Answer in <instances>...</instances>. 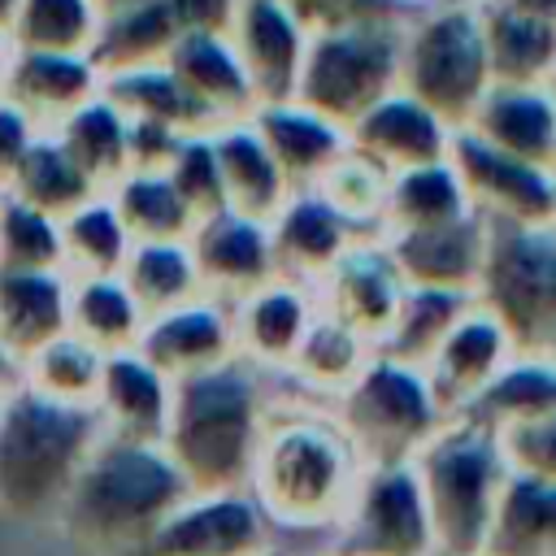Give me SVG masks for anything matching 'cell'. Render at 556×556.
Masks as SVG:
<instances>
[{
  "instance_id": "obj_1",
  "label": "cell",
  "mask_w": 556,
  "mask_h": 556,
  "mask_svg": "<svg viewBox=\"0 0 556 556\" xmlns=\"http://www.w3.org/2000/svg\"><path fill=\"white\" fill-rule=\"evenodd\" d=\"M365 460L326 404L274 400L248 491L278 534H330Z\"/></svg>"
},
{
  "instance_id": "obj_2",
  "label": "cell",
  "mask_w": 556,
  "mask_h": 556,
  "mask_svg": "<svg viewBox=\"0 0 556 556\" xmlns=\"http://www.w3.org/2000/svg\"><path fill=\"white\" fill-rule=\"evenodd\" d=\"M187 491L161 443L100 434L52 517L87 556H135Z\"/></svg>"
},
{
  "instance_id": "obj_3",
  "label": "cell",
  "mask_w": 556,
  "mask_h": 556,
  "mask_svg": "<svg viewBox=\"0 0 556 556\" xmlns=\"http://www.w3.org/2000/svg\"><path fill=\"white\" fill-rule=\"evenodd\" d=\"M269 404V374L239 356L178 378L161 447L191 491H248Z\"/></svg>"
},
{
  "instance_id": "obj_4",
  "label": "cell",
  "mask_w": 556,
  "mask_h": 556,
  "mask_svg": "<svg viewBox=\"0 0 556 556\" xmlns=\"http://www.w3.org/2000/svg\"><path fill=\"white\" fill-rule=\"evenodd\" d=\"M100 434L96 408L56 404L26 382L0 391V513L52 517Z\"/></svg>"
},
{
  "instance_id": "obj_5",
  "label": "cell",
  "mask_w": 556,
  "mask_h": 556,
  "mask_svg": "<svg viewBox=\"0 0 556 556\" xmlns=\"http://www.w3.org/2000/svg\"><path fill=\"white\" fill-rule=\"evenodd\" d=\"M413 469L430 504L439 552L447 556L482 552L504 478H508L500 430L473 417H447L430 434V443L413 456Z\"/></svg>"
},
{
  "instance_id": "obj_6",
  "label": "cell",
  "mask_w": 556,
  "mask_h": 556,
  "mask_svg": "<svg viewBox=\"0 0 556 556\" xmlns=\"http://www.w3.org/2000/svg\"><path fill=\"white\" fill-rule=\"evenodd\" d=\"M400 91L460 130L491 91V65L473 0H439L408 13L400 30Z\"/></svg>"
},
{
  "instance_id": "obj_7",
  "label": "cell",
  "mask_w": 556,
  "mask_h": 556,
  "mask_svg": "<svg viewBox=\"0 0 556 556\" xmlns=\"http://www.w3.org/2000/svg\"><path fill=\"white\" fill-rule=\"evenodd\" d=\"M352 447L361 452L365 465H387V460H413L430 434L447 421L439 408L421 365L395 361L374 348L365 369L352 378L343 395L326 404Z\"/></svg>"
},
{
  "instance_id": "obj_8",
  "label": "cell",
  "mask_w": 556,
  "mask_h": 556,
  "mask_svg": "<svg viewBox=\"0 0 556 556\" xmlns=\"http://www.w3.org/2000/svg\"><path fill=\"white\" fill-rule=\"evenodd\" d=\"M400 30L404 22L308 35L291 100L348 130L365 109L400 87Z\"/></svg>"
},
{
  "instance_id": "obj_9",
  "label": "cell",
  "mask_w": 556,
  "mask_h": 556,
  "mask_svg": "<svg viewBox=\"0 0 556 556\" xmlns=\"http://www.w3.org/2000/svg\"><path fill=\"white\" fill-rule=\"evenodd\" d=\"M473 300L500 317L517 348H543L556 326V226L486 222Z\"/></svg>"
},
{
  "instance_id": "obj_10",
  "label": "cell",
  "mask_w": 556,
  "mask_h": 556,
  "mask_svg": "<svg viewBox=\"0 0 556 556\" xmlns=\"http://www.w3.org/2000/svg\"><path fill=\"white\" fill-rule=\"evenodd\" d=\"M334 556H434V521L413 460L365 465L356 491L326 534Z\"/></svg>"
},
{
  "instance_id": "obj_11",
  "label": "cell",
  "mask_w": 556,
  "mask_h": 556,
  "mask_svg": "<svg viewBox=\"0 0 556 556\" xmlns=\"http://www.w3.org/2000/svg\"><path fill=\"white\" fill-rule=\"evenodd\" d=\"M274 543L252 491H187L135 556H265Z\"/></svg>"
},
{
  "instance_id": "obj_12",
  "label": "cell",
  "mask_w": 556,
  "mask_h": 556,
  "mask_svg": "<svg viewBox=\"0 0 556 556\" xmlns=\"http://www.w3.org/2000/svg\"><path fill=\"white\" fill-rule=\"evenodd\" d=\"M447 161L460 174L478 217L513 222V226H556V169L552 165L508 156L465 126L452 130Z\"/></svg>"
},
{
  "instance_id": "obj_13",
  "label": "cell",
  "mask_w": 556,
  "mask_h": 556,
  "mask_svg": "<svg viewBox=\"0 0 556 556\" xmlns=\"http://www.w3.org/2000/svg\"><path fill=\"white\" fill-rule=\"evenodd\" d=\"M317 313H321L317 287L304 278L274 274L269 282L252 287L248 295H239L230 304L239 361H248L252 369H261L269 378H282V369L291 365V356Z\"/></svg>"
},
{
  "instance_id": "obj_14",
  "label": "cell",
  "mask_w": 556,
  "mask_h": 556,
  "mask_svg": "<svg viewBox=\"0 0 556 556\" xmlns=\"http://www.w3.org/2000/svg\"><path fill=\"white\" fill-rule=\"evenodd\" d=\"M513 352H517V343L500 326V317L486 313L478 300H469V308L447 326L439 348L426 356L421 374H426L439 408L447 417H460L482 395V387L504 369V361Z\"/></svg>"
},
{
  "instance_id": "obj_15",
  "label": "cell",
  "mask_w": 556,
  "mask_h": 556,
  "mask_svg": "<svg viewBox=\"0 0 556 556\" xmlns=\"http://www.w3.org/2000/svg\"><path fill=\"white\" fill-rule=\"evenodd\" d=\"M404 274L387 248L382 235H365L356 239L317 282V300L326 313H334L339 321H348L352 330H361L374 348L387 334L400 295H404Z\"/></svg>"
},
{
  "instance_id": "obj_16",
  "label": "cell",
  "mask_w": 556,
  "mask_h": 556,
  "mask_svg": "<svg viewBox=\"0 0 556 556\" xmlns=\"http://www.w3.org/2000/svg\"><path fill=\"white\" fill-rule=\"evenodd\" d=\"M226 39H230V48H235V56L252 83L256 109L282 104L295 96L308 30L291 17V9L282 0H235Z\"/></svg>"
},
{
  "instance_id": "obj_17",
  "label": "cell",
  "mask_w": 556,
  "mask_h": 556,
  "mask_svg": "<svg viewBox=\"0 0 556 556\" xmlns=\"http://www.w3.org/2000/svg\"><path fill=\"white\" fill-rule=\"evenodd\" d=\"M169 382L217 369L239 356L235 348V317L230 304L217 295H195L178 308L152 313L135 343Z\"/></svg>"
},
{
  "instance_id": "obj_18",
  "label": "cell",
  "mask_w": 556,
  "mask_h": 556,
  "mask_svg": "<svg viewBox=\"0 0 556 556\" xmlns=\"http://www.w3.org/2000/svg\"><path fill=\"white\" fill-rule=\"evenodd\" d=\"M187 239H191L204 291L226 300V304H235L239 295H248L252 287H261L278 274L274 243H269V222H261V217L217 208V213L200 217Z\"/></svg>"
},
{
  "instance_id": "obj_19",
  "label": "cell",
  "mask_w": 556,
  "mask_h": 556,
  "mask_svg": "<svg viewBox=\"0 0 556 556\" xmlns=\"http://www.w3.org/2000/svg\"><path fill=\"white\" fill-rule=\"evenodd\" d=\"M348 148L369 156L387 174H400L413 165L443 161L452 148V126L443 117H434L421 100H413L408 91L395 87L391 96H382L374 109H365L348 126Z\"/></svg>"
},
{
  "instance_id": "obj_20",
  "label": "cell",
  "mask_w": 556,
  "mask_h": 556,
  "mask_svg": "<svg viewBox=\"0 0 556 556\" xmlns=\"http://www.w3.org/2000/svg\"><path fill=\"white\" fill-rule=\"evenodd\" d=\"M408 287H439L456 295H473L482 256H486V217L469 213L430 230H391L382 235Z\"/></svg>"
},
{
  "instance_id": "obj_21",
  "label": "cell",
  "mask_w": 556,
  "mask_h": 556,
  "mask_svg": "<svg viewBox=\"0 0 556 556\" xmlns=\"http://www.w3.org/2000/svg\"><path fill=\"white\" fill-rule=\"evenodd\" d=\"M365 239V230H356L343 213H334L313 187H300L282 200V208L269 217V243H274V261L278 274L287 278H304V282H321V274L356 243Z\"/></svg>"
},
{
  "instance_id": "obj_22",
  "label": "cell",
  "mask_w": 556,
  "mask_h": 556,
  "mask_svg": "<svg viewBox=\"0 0 556 556\" xmlns=\"http://www.w3.org/2000/svg\"><path fill=\"white\" fill-rule=\"evenodd\" d=\"M169 408H174V382L139 348L104 356V378L96 395V417L104 434L161 443L169 426Z\"/></svg>"
},
{
  "instance_id": "obj_23",
  "label": "cell",
  "mask_w": 556,
  "mask_h": 556,
  "mask_svg": "<svg viewBox=\"0 0 556 556\" xmlns=\"http://www.w3.org/2000/svg\"><path fill=\"white\" fill-rule=\"evenodd\" d=\"M100 83L104 78L91 65V56H74V52H17L13 48L0 100L13 104L22 117H30L39 130H52L78 104L96 100Z\"/></svg>"
},
{
  "instance_id": "obj_24",
  "label": "cell",
  "mask_w": 556,
  "mask_h": 556,
  "mask_svg": "<svg viewBox=\"0 0 556 556\" xmlns=\"http://www.w3.org/2000/svg\"><path fill=\"white\" fill-rule=\"evenodd\" d=\"M182 87L187 96L213 117V126H226V122H243L256 113V96H252V83L230 48L226 35H213V30H195V35H182L165 61H161Z\"/></svg>"
},
{
  "instance_id": "obj_25",
  "label": "cell",
  "mask_w": 556,
  "mask_h": 556,
  "mask_svg": "<svg viewBox=\"0 0 556 556\" xmlns=\"http://www.w3.org/2000/svg\"><path fill=\"white\" fill-rule=\"evenodd\" d=\"M478 139L491 148L534 161V165H556V96L547 87H495L478 100L473 117L465 122Z\"/></svg>"
},
{
  "instance_id": "obj_26",
  "label": "cell",
  "mask_w": 556,
  "mask_h": 556,
  "mask_svg": "<svg viewBox=\"0 0 556 556\" xmlns=\"http://www.w3.org/2000/svg\"><path fill=\"white\" fill-rule=\"evenodd\" d=\"M252 126H256L261 143L269 148L274 165L282 169V178L291 182V191L313 187L326 174V165H334L348 152V130L295 100L261 104L252 113Z\"/></svg>"
},
{
  "instance_id": "obj_27",
  "label": "cell",
  "mask_w": 556,
  "mask_h": 556,
  "mask_svg": "<svg viewBox=\"0 0 556 556\" xmlns=\"http://www.w3.org/2000/svg\"><path fill=\"white\" fill-rule=\"evenodd\" d=\"M70 330V274L65 269H9L0 265V339L26 361L35 348Z\"/></svg>"
},
{
  "instance_id": "obj_28",
  "label": "cell",
  "mask_w": 556,
  "mask_h": 556,
  "mask_svg": "<svg viewBox=\"0 0 556 556\" xmlns=\"http://www.w3.org/2000/svg\"><path fill=\"white\" fill-rule=\"evenodd\" d=\"M495 87H547L556 70V26L526 17L500 0H473Z\"/></svg>"
},
{
  "instance_id": "obj_29",
  "label": "cell",
  "mask_w": 556,
  "mask_h": 556,
  "mask_svg": "<svg viewBox=\"0 0 556 556\" xmlns=\"http://www.w3.org/2000/svg\"><path fill=\"white\" fill-rule=\"evenodd\" d=\"M374 356V343L352 330L348 321H339L334 313H317L308 334L300 339L291 365L282 369V378L313 404H330L334 395H343L352 387V378L365 369V361Z\"/></svg>"
},
{
  "instance_id": "obj_30",
  "label": "cell",
  "mask_w": 556,
  "mask_h": 556,
  "mask_svg": "<svg viewBox=\"0 0 556 556\" xmlns=\"http://www.w3.org/2000/svg\"><path fill=\"white\" fill-rule=\"evenodd\" d=\"M213 152H217V169H222V187H226V208L269 222L282 208V200L291 195V182L274 165V156L261 143L252 117L217 126L213 130Z\"/></svg>"
},
{
  "instance_id": "obj_31",
  "label": "cell",
  "mask_w": 556,
  "mask_h": 556,
  "mask_svg": "<svg viewBox=\"0 0 556 556\" xmlns=\"http://www.w3.org/2000/svg\"><path fill=\"white\" fill-rule=\"evenodd\" d=\"M482 552H491V556H556V482L508 469Z\"/></svg>"
},
{
  "instance_id": "obj_32",
  "label": "cell",
  "mask_w": 556,
  "mask_h": 556,
  "mask_svg": "<svg viewBox=\"0 0 556 556\" xmlns=\"http://www.w3.org/2000/svg\"><path fill=\"white\" fill-rule=\"evenodd\" d=\"M547 413H556V361L539 348H517L460 417H473L491 430H513Z\"/></svg>"
},
{
  "instance_id": "obj_33",
  "label": "cell",
  "mask_w": 556,
  "mask_h": 556,
  "mask_svg": "<svg viewBox=\"0 0 556 556\" xmlns=\"http://www.w3.org/2000/svg\"><path fill=\"white\" fill-rule=\"evenodd\" d=\"M52 135L74 156V165L91 178L96 191H109L130 169V122L104 91L78 104L65 122H56Z\"/></svg>"
},
{
  "instance_id": "obj_34",
  "label": "cell",
  "mask_w": 556,
  "mask_h": 556,
  "mask_svg": "<svg viewBox=\"0 0 556 556\" xmlns=\"http://www.w3.org/2000/svg\"><path fill=\"white\" fill-rule=\"evenodd\" d=\"M469 191L460 182V174L452 169V161H430V165H413L391 174L387 187V208H382V235L391 230H430V226H447L469 217Z\"/></svg>"
},
{
  "instance_id": "obj_35",
  "label": "cell",
  "mask_w": 556,
  "mask_h": 556,
  "mask_svg": "<svg viewBox=\"0 0 556 556\" xmlns=\"http://www.w3.org/2000/svg\"><path fill=\"white\" fill-rule=\"evenodd\" d=\"M143 321H148V313L130 295L122 274L70 278V334L87 339L104 356L135 348L143 334Z\"/></svg>"
},
{
  "instance_id": "obj_36",
  "label": "cell",
  "mask_w": 556,
  "mask_h": 556,
  "mask_svg": "<svg viewBox=\"0 0 556 556\" xmlns=\"http://www.w3.org/2000/svg\"><path fill=\"white\" fill-rule=\"evenodd\" d=\"M122 278L148 317L178 308L195 295H208L200 265H195V252H191V239H139V243H130Z\"/></svg>"
},
{
  "instance_id": "obj_37",
  "label": "cell",
  "mask_w": 556,
  "mask_h": 556,
  "mask_svg": "<svg viewBox=\"0 0 556 556\" xmlns=\"http://www.w3.org/2000/svg\"><path fill=\"white\" fill-rule=\"evenodd\" d=\"M100 91L130 117V122H156L182 135H200V130H217L213 117L187 96V87L165 70V65H139V70H122L109 74L100 83Z\"/></svg>"
},
{
  "instance_id": "obj_38",
  "label": "cell",
  "mask_w": 556,
  "mask_h": 556,
  "mask_svg": "<svg viewBox=\"0 0 556 556\" xmlns=\"http://www.w3.org/2000/svg\"><path fill=\"white\" fill-rule=\"evenodd\" d=\"M109 204L117 208L130 239H187L195 226V213L178 195L165 169H126L109 191Z\"/></svg>"
},
{
  "instance_id": "obj_39",
  "label": "cell",
  "mask_w": 556,
  "mask_h": 556,
  "mask_svg": "<svg viewBox=\"0 0 556 556\" xmlns=\"http://www.w3.org/2000/svg\"><path fill=\"white\" fill-rule=\"evenodd\" d=\"M100 378H104V352L70 330L48 339L43 348H35L22 361V382L30 391H39L56 404H74V408H96Z\"/></svg>"
},
{
  "instance_id": "obj_40",
  "label": "cell",
  "mask_w": 556,
  "mask_h": 556,
  "mask_svg": "<svg viewBox=\"0 0 556 556\" xmlns=\"http://www.w3.org/2000/svg\"><path fill=\"white\" fill-rule=\"evenodd\" d=\"M130 243L135 239L122 226V217H117V208L109 204L104 191H96L91 200H83L78 208H70L61 217V256H65V274L70 278L122 274Z\"/></svg>"
},
{
  "instance_id": "obj_41",
  "label": "cell",
  "mask_w": 556,
  "mask_h": 556,
  "mask_svg": "<svg viewBox=\"0 0 556 556\" xmlns=\"http://www.w3.org/2000/svg\"><path fill=\"white\" fill-rule=\"evenodd\" d=\"M9 195H17L22 204L48 213V217H65L70 208H78L83 200L96 195L91 178L74 165V156L56 143L52 130H39L35 143L26 148L13 182H9Z\"/></svg>"
},
{
  "instance_id": "obj_42",
  "label": "cell",
  "mask_w": 556,
  "mask_h": 556,
  "mask_svg": "<svg viewBox=\"0 0 556 556\" xmlns=\"http://www.w3.org/2000/svg\"><path fill=\"white\" fill-rule=\"evenodd\" d=\"M100 30L91 0H17L9 17V39L17 52H74L87 56Z\"/></svg>"
},
{
  "instance_id": "obj_43",
  "label": "cell",
  "mask_w": 556,
  "mask_h": 556,
  "mask_svg": "<svg viewBox=\"0 0 556 556\" xmlns=\"http://www.w3.org/2000/svg\"><path fill=\"white\" fill-rule=\"evenodd\" d=\"M469 300L473 295H456V291H439V287H404L400 308H395L387 334L378 339V352L408 361V365H426V356L439 348L447 326L469 308Z\"/></svg>"
},
{
  "instance_id": "obj_44",
  "label": "cell",
  "mask_w": 556,
  "mask_h": 556,
  "mask_svg": "<svg viewBox=\"0 0 556 556\" xmlns=\"http://www.w3.org/2000/svg\"><path fill=\"white\" fill-rule=\"evenodd\" d=\"M387 187H391V174H387L382 165H374L369 156L352 152V148H348L334 165H326V174L313 182V191H317L334 213H343L356 230H365V235H382Z\"/></svg>"
},
{
  "instance_id": "obj_45",
  "label": "cell",
  "mask_w": 556,
  "mask_h": 556,
  "mask_svg": "<svg viewBox=\"0 0 556 556\" xmlns=\"http://www.w3.org/2000/svg\"><path fill=\"white\" fill-rule=\"evenodd\" d=\"M0 265L9 269H65L61 217H48L17 195L0 191Z\"/></svg>"
},
{
  "instance_id": "obj_46",
  "label": "cell",
  "mask_w": 556,
  "mask_h": 556,
  "mask_svg": "<svg viewBox=\"0 0 556 556\" xmlns=\"http://www.w3.org/2000/svg\"><path fill=\"white\" fill-rule=\"evenodd\" d=\"M169 182L178 187V195L187 200V208L200 217L226 208V187H222V169H217V152H213V130L187 135L174 152V161L165 165Z\"/></svg>"
},
{
  "instance_id": "obj_47",
  "label": "cell",
  "mask_w": 556,
  "mask_h": 556,
  "mask_svg": "<svg viewBox=\"0 0 556 556\" xmlns=\"http://www.w3.org/2000/svg\"><path fill=\"white\" fill-rule=\"evenodd\" d=\"M282 4L308 35L348 30V26H400L408 22V13H417L404 9L400 0H282Z\"/></svg>"
},
{
  "instance_id": "obj_48",
  "label": "cell",
  "mask_w": 556,
  "mask_h": 556,
  "mask_svg": "<svg viewBox=\"0 0 556 556\" xmlns=\"http://www.w3.org/2000/svg\"><path fill=\"white\" fill-rule=\"evenodd\" d=\"M500 443H504L508 469H521V473L556 482V413L521 421L513 430H500Z\"/></svg>"
},
{
  "instance_id": "obj_49",
  "label": "cell",
  "mask_w": 556,
  "mask_h": 556,
  "mask_svg": "<svg viewBox=\"0 0 556 556\" xmlns=\"http://www.w3.org/2000/svg\"><path fill=\"white\" fill-rule=\"evenodd\" d=\"M35 135H39V126L30 117H22L13 104L0 100V191H9V182H13L26 148L35 143Z\"/></svg>"
},
{
  "instance_id": "obj_50",
  "label": "cell",
  "mask_w": 556,
  "mask_h": 556,
  "mask_svg": "<svg viewBox=\"0 0 556 556\" xmlns=\"http://www.w3.org/2000/svg\"><path fill=\"white\" fill-rule=\"evenodd\" d=\"M500 4H508V9H517V13H526V17H539V22L556 26V0H500Z\"/></svg>"
},
{
  "instance_id": "obj_51",
  "label": "cell",
  "mask_w": 556,
  "mask_h": 556,
  "mask_svg": "<svg viewBox=\"0 0 556 556\" xmlns=\"http://www.w3.org/2000/svg\"><path fill=\"white\" fill-rule=\"evenodd\" d=\"M22 382V361L4 348V339H0V391H9V387H17Z\"/></svg>"
},
{
  "instance_id": "obj_52",
  "label": "cell",
  "mask_w": 556,
  "mask_h": 556,
  "mask_svg": "<svg viewBox=\"0 0 556 556\" xmlns=\"http://www.w3.org/2000/svg\"><path fill=\"white\" fill-rule=\"evenodd\" d=\"M9 61H13V39H9V30L0 26V91H4V74H9Z\"/></svg>"
},
{
  "instance_id": "obj_53",
  "label": "cell",
  "mask_w": 556,
  "mask_h": 556,
  "mask_svg": "<svg viewBox=\"0 0 556 556\" xmlns=\"http://www.w3.org/2000/svg\"><path fill=\"white\" fill-rule=\"evenodd\" d=\"M91 4H96V13H100V17H109V13L130 9V4H139V0H91Z\"/></svg>"
},
{
  "instance_id": "obj_54",
  "label": "cell",
  "mask_w": 556,
  "mask_h": 556,
  "mask_svg": "<svg viewBox=\"0 0 556 556\" xmlns=\"http://www.w3.org/2000/svg\"><path fill=\"white\" fill-rule=\"evenodd\" d=\"M539 352H543V356H552V361H556V326H552V334H547V339H543V348H539Z\"/></svg>"
},
{
  "instance_id": "obj_55",
  "label": "cell",
  "mask_w": 556,
  "mask_h": 556,
  "mask_svg": "<svg viewBox=\"0 0 556 556\" xmlns=\"http://www.w3.org/2000/svg\"><path fill=\"white\" fill-rule=\"evenodd\" d=\"M13 4H17V0H0V26H4V30H9V17H13Z\"/></svg>"
},
{
  "instance_id": "obj_56",
  "label": "cell",
  "mask_w": 556,
  "mask_h": 556,
  "mask_svg": "<svg viewBox=\"0 0 556 556\" xmlns=\"http://www.w3.org/2000/svg\"><path fill=\"white\" fill-rule=\"evenodd\" d=\"M404 9H426V4H439V0H400Z\"/></svg>"
},
{
  "instance_id": "obj_57",
  "label": "cell",
  "mask_w": 556,
  "mask_h": 556,
  "mask_svg": "<svg viewBox=\"0 0 556 556\" xmlns=\"http://www.w3.org/2000/svg\"><path fill=\"white\" fill-rule=\"evenodd\" d=\"M265 556H295V552H291V547H282V543H274V547H269Z\"/></svg>"
},
{
  "instance_id": "obj_58",
  "label": "cell",
  "mask_w": 556,
  "mask_h": 556,
  "mask_svg": "<svg viewBox=\"0 0 556 556\" xmlns=\"http://www.w3.org/2000/svg\"><path fill=\"white\" fill-rule=\"evenodd\" d=\"M547 91H552V96H556V70H552V78H547Z\"/></svg>"
},
{
  "instance_id": "obj_59",
  "label": "cell",
  "mask_w": 556,
  "mask_h": 556,
  "mask_svg": "<svg viewBox=\"0 0 556 556\" xmlns=\"http://www.w3.org/2000/svg\"><path fill=\"white\" fill-rule=\"evenodd\" d=\"M434 556H447V552H434ZM469 556H491V552H469Z\"/></svg>"
},
{
  "instance_id": "obj_60",
  "label": "cell",
  "mask_w": 556,
  "mask_h": 556,
  "mask_svg": "<svg viewBox=\"0 0 556 556\" xmlns=\"http://www.w3.org/2000/svg\"><path fill=\"white\" fill-rule=\"evenodd\" d=\"M317 556H334V552H317Z\"/></svg>"
},
{
  "instance_id": "obj_61",
  "label": "cell",
  "mask_w": 556,
  "mask_h": 556,
  "mask_svg": "<svg viewBox=\"0 0 556 556\" xmlns=\"http://www.w3.org/2000/svg\"><path fill=\"white\" fill-rule=\"evenodd\" d=\"M552 169H556V165H552Z\"/></svg>"
}]
</instances>
